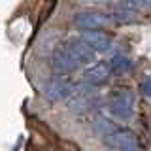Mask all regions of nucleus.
Segmentation results:
<instances>
[{"label":"nucleus","instance_id":"1","mask_svg":"<svg viewBox=\"0 0 151 151\" xmlns=\"http://www.w3.org/2000/svg\"><path fill=\"white\" fill-rule=\"evenodd\" d=\"M110 113L119 121H129L134 115V94L130 91H117L113 96L110 98Z\"/></svg>","mask_w":151,"mask_h":151},{"label":"nucleus","instance_id":"11","mask_svg":"<svg viewBox=\"0 0 151 151\" xmlns=\"http://www.w3.org/2000/svg\"><path fill=\"white\" fill-rule=\"evenodd\" d=\"M91 129H93V132L98 136V138L104 140L106 136H110L117 127H115L113 121L106 119V117H96V119H93V123H91Z\"/></svg>","mask_w":151,"mask_h":151},{"label":"nucleus","instance_id":"3","mask_svg":"<svg viewBox=\"0 0 151 151\" xmlns=\"http://www.w3.org/2000/svg\"><path fill=\"white\" fill-rule=\"evenodd\" d=\"M104 144L111 149H121V151H132V149L142 147L136 134L127 129H115L110 136L104 138Z\"/></svg>","mask_w":151,"mask_h":151},{"label":"nucleus","instance_id":"12","mask_svg":"<svg viewBox=\"0 0 151 151\" xmlns=\"http://www.w3.org/2000/svg\"><path fill=\"white\" fill-rule=\"evenodd\" d=\"M140 89H142V93H144V96H147L149 100H151V74H149V76H145V78L142 79Z\"/></svg>","mask_w":151,"mask_h":151},{"label":"nucleus","instance_id":"8","mask_svg":"<svg viewBox=\"0 0 151 151\" xmlns=\"http://www.w3.org/2000/svg\"><path fill=\"white\" fill-rule=\"evenodd\" d=\"M81 38L93 47L96 53H106L111 49V38L100 30H83Z\"/></svg>","mask_w":151,"mask_h":151},{"label":"nucleus","instance_id":"4","mask_svg":"<svg viewBox=\"0 0 151 151\" xmlns=\"http://www.w3.org/2000/svg\"><path fill=\"white\" fill-rule=\"evenodd\" d=\"M74 93V87L66 81L64 78H60V74H57V78L49 79L44 87V96L47 98L49 102H60V100H66L68 96H72Z\"/></svg>","mask_w":151,"mask_h":151},{"label":"nucleus","instance_id":"6","mask_svg":"<svg viewBox=\"0 0 151 151\" xmlns=\"http://www.w3.org/2000/svg\"><path fill=\"white\" fill-rule=\"evenodd\" d=\"M64 45L68 47V49L72 51L76 57H78V60H79L81 64H91V63H94V60H96V55H98V53L87 44V42L83 40L81 36H78V38H70V40L66 42Z\"/></svg>","mask_w":151,"mask_h":151},{"label":"nucleus","instance_id":"7","mask_svg":"<svg viewBox=\"0 0 151 151\" xmlns=\"http://www.w3.org/2000/svg\"><path fill=\"white\" fill-rule=\"evenodd\" d=\"M110 64L106 63H96L93 64L91 68H87L83 72V83L89 85V87H100V85L108 83V79H110Z\"/></svg>","mask_w":151,"mask_h":151},{"label":"nucleus","instance_id":"2","mask_svg":"<svg viewBox=\"0 0 151 151\" xmlns=\"http://www.w3.org/2000/svg\"><path fill=\"white\" fill-rule=\"evenodd\" d=\"M79 64L81 63L78 60V57H76L66 45L57 47L53 51V55H51V68H53L55 74H60V76L72 74L74 70H78Z\"/></svg>","mask_w":151,"mask_h":151},{"label":"nucleus","instance_id":"10","mask_svg":"<svg viewBox=\"0 0 151 151\" xmlns=\"http://www.w3.org/2000/svg\"><path fill=\"white\" fill-rule=\"evenodd\" d=\"M110 70H111V74H115V76H123V74H127V72H130L132 70V66H134V60L130 59V57H125V55H115V57H111L110 59Z\"/></svg>","mask_w":151,"mask_h":151},{"label":"nucleus","instance_id":"5","mask_svg":"<svg viewBox=\"0 0 151 151\" xmlns=\"http://www.w3.org/2000/svg\"><path fill=\"white\" fill-rule=\"evenodd\" d=\"M74 25L79 30H100L108 25V17L96 12H81L74 17Z\"/></svg>","mask_w":151,"mask_h":151},{"label":"nucleus","instance_id":"9","mask_svg":"<svg viewBox=\"0 0 151 151\" xmlns=\"http://www.w3.org/2000/svg\"><path fill=\"white\" fill-rule=\"evenodd\" d=\"M138 12H140V8H138V4H136V0H123L119 6H115L111 17H113V21L121 23V25H127V23L134 21Z\"/></svg>","mask_w":151,"mask_h":151}]
</instances>
